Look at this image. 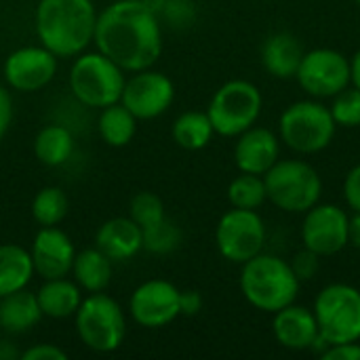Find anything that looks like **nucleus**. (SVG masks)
<instances>
[{"label":"nucleus","mask_w":360,"mask_h":360,"mask_svg":"<svg viewBox=\"0 0 360 360\" xmlns=\"http://www.w3.org/2000/svg\"><path fill=\"white\" fill-rule=\"evenodd\" d=\"M272 333L276 342L293 352H304V350H325L327 344L321 338L316 316L310 308L297 306L295 302L289 304L287 308L278 310L272 314Z\"/></svg>","instance_id":"nucleus-16"},{"label":"nucleus","mask_w":360,"mask_h":360,"mask_svg":"<svg viewBox=\"0 0 360 360\" xmlns=\"http://www.w3.org/2000/svg\"><path fill=\"white\" fill-rule=\"evenodd\" d=\"M348 245H352L354 249H360V213H354L350 217V226H348Z\"/></svg>","instance_id":"nucleus-39"},{"label":"nucleus","mask_w":360,"mask_h":360,"mask_svg":"<svg viewBox=\"0 0 360 360\" xmlns=\"http://www.w3.org/2000/svg\"><path fill=\"white\" fill-rule=\"evenodd\" d=\"M72 150L74 137L61 124H46L34 141V154L46 167H61L72 156Z\"/></svg>","instance_id":"nucleus-25"},{"label":"nucleus","mask_w":360,"mask_h":360,"mask_svg":"<svg viewBox=\"0 0 360 360\" xmlns=\"http://www.w3.org/2000/svg\"><path fill=\"white\" fill-rule=\"evenodd\" d=\"M335 120L329 105L304 99L285 108L278 120L281 141L297 154H316L329 148L335 137Z\"/></svg>","instance_id":"nucleus-5"},{"label":"nucleus","mask_w":360,"mask_h":360,"mask_svg":"<svg viewBox=\"0 0 360 360\" xmlns=\"http://www.w3.org/2000/svg\"><path fill=\"white\" fill-rule=\"evenodd\" d=\"M42 319L36 293L27 289L0 297V327L8 333H25Z\"/></svg>","instance_id":"nucleus-21"},{"label":"nucleus","mask_w":360,"mask_h":360,"mask_svg":"<svg viewBox=\"0 0 360 360\" xmlns=\"http://www.w3.org/2000/svg\"><path fill=\"white\" fill-rule=\"evenodd\" d=\"M304 215H306L302 224L304 249L316 253L319 257H329L348 247L350 215L342 207L316 202Z\"/></svg>","instance_id":"nucleus-12"},{"label":"nucleus","mask_w":360,"mask_h":360,"mask_svg":"<svg viewBox=\"0 0 360 360\" xmlns=\"http://www.w3.org/2000/svg\"><path fill=\"white\" fill-rule=\"evenodd\" d=\"M268 200L285 213H306L323 194L319 171L300 158L276 160L264 175Z\"/></svg>","instance_id":"nucleus-4"},{"label":"nucleus","mask_w":360,"mask_h":360,"mask_svg":"<svg viewBox=\"0 0 360 360\" xmlns=\"http://www.w3.org/2000/svg\"><path fill=\"white\" fill-rule=\"evenodd\" d=\"M11 120H13V99L8 95V91L0 84V139L8 131Z\"/></svg>","instance_id":"nucleus-38"},{"label":"nucleus","mask_w":360,"mask_h":360,"mask_svg":"<svg viewBox=\"0 0 360 360\" xmlns=\"http://www.w3.org/2000/svg\"><path fill=\"white\" fill-rule=\"evenodd\" d=\"M179 245L181 230L167 217L150 228H143V249L150 253H171Z\"/></svg>","instance_id":"nucleus-30"},{"label":"nucleus","mask_w":360,"mask_h":360,"mask_svg":"<svg viewBox=\"0 0 360 360\" xmlns=\"http://www.w3.org/2000/svg\"><path fill=\"white\" fill-rule=\"evenodd\" d=\"M179 310L184 316H196L202 310V295L198 291H179Z\"/></svg>","instance_id":"nucleus-37"},{"label":"nucleus","mask_w":360,"mask_h":360,"mask_svg":"<svg viewBox=\"0 0 360 360\" xmlns=\"http://www.w3.org/2000/svg\"><path fill=\"white\" fill-rule=\"evenodd\" d=\"M129 312L139 327L162 329L181 314L179 289L162 278L146 281L133 291L129 300Z\"/></svg>","instance_id":"nucleus-14"},{"label":"nucleus","mask_w":360,"mask_h":360,"mask_svg":"<svg viewBox=\"0 0 360 360\" xmlns=\"http://www.w3.org/2000/svg\"><path fill=\"white\" fill-rule=\"evenodd\" d=\"M331 116L338 127L356 129L360 127V91L356 86H346L338 95H333V103L329 105Z\"/></svg>","instance_id":"nucleus-31"},{"label":"nucleus","mask_w":360,"mask_h":360,"mask_svg":"<svg viewBox=\"0 0 360 360\" xmlns=\"http://www.w3.org/2000/svg\"><path fill=\"white\" fill-rule=\"evenodd\" d=\"M295 78L310 97H333L350 84V59L335 49L308 51Z\"/></svg>","instance_id":"nucleus-11"},{"label":"nucleus","mask_w":360,"mask_h":360,"mask_svg":"<svg viewBox=\"0 0 360 360\" xmlns=\"http://www.w3.org/2000/svg\"><path fill=\"white\" fill-rule=\"evenodd\" d=\"M95 247L112 262H127L143 249V230L131 217L108 219L95 234Z\"/></svg>","instance_id":"nucleus-19"},{"label":"nucleus","mask_w":360,"mask_h":360,"mask_svg":"<svg viewBox=\"0 0 360 360\" xmlns=\"http://www.w3.org/2000/svg\"><path fill=\"white\" fill-rule=\"evenodd\" d=\"M68 354L55 346V344H38V346H32L27 348L23 354H21V360H65Z\"/></svg>","instance_id":"nucleus-36"},{"label":"nucleus","mask_w":360,"mask_h":360,"mask_svg":"<svg viewBox=\"0 0 360 360\" xmlns=\"http://www.w3.org/2000/svg\"><path fill=\"white\" fill-rule=\"evenodd\" d=\"M175 99V86L171 78L162 72L141 70L124 82L120 103L137 118L150 120L165 114Z\"/></svg>","instance_id":"nucleus-13"},{"label":"nucleus","mask_w":360,"mask_h":360,"mask_svg":"<svg viewBox=\"0 0 360 360\" xmlns=\"http://www.w3.org/2000/svg\"><path fill=\"white\" fill-rule=\"evenodd\" d=\"M302 281L291 268V262H285L276 255L259 253L253 259L243 264L240 270V291L245 300L268 314H274L300 295Z\"/></svg>","instance_id":"nucleus-3"},{"label":"nucleus","mask_w":360,"mask_h":360,"mask_svg":"<svg viewBox=\"0 0 360 360\" xmlns=\"http://www.w3.org/2000/svg\"><path fill=\"white\" fill-rule=\"evenodd\" d=\"M74 319L76 333L89 350L108 354L120 348L127 333V323L122 308L110 295L97 291L82 297Z\"/></svg>","instance_id":"nucleus-9"},{"label":"nucleus","mask_w":360,"mask_h":360,"mask_svg":"<svg viewBox=\"0 0 360 360\" xmlns=\"http://www.w3.org/2000/svg\"><path fill=\"white\" fill-rule=\"evenodd\" d=\"M327 346L360 342V291L346 283L321 289L312 308Z\"/></svg>","instance_id":"nucleus-8"},{"label":"nucleus","mask_w":360,"mask_h":360,"mask_svg":"<svg viewBox=\"0 0 360 360\" xmlns=\"http://www.w3.org/2000/svg\"><path fill=\"white\" fill-rule=\"evenodd\" d=\"M70 211V200L61 188L46 186L32 200V217L40 226H59Z\"/></svg>","instance_id":"nucleus-28"},{"label":"nucleus","mask_w":360,"mask_h":360,"mask_svg":"<svg viewBox=\"0 0 360 360\" xmlns=\"http://www.w3.org/2000/svg\"><path fill=\"white\" fill-rule=\"evenodd\" d=\"M281 158L278 137L266 127H251L236 137L234 162L240 173L266 175L268 169Z\"/></svg>","instance_id":"nucleus-18"},{"label":"nucleus","mask_w":360,"mask_h":360,"mask_svg":"<svg viewBox=\"0 0 360 360\" xmlns=\"http://www.w3.org/2000/svg\"><path fill=\"white\" fill-rule=\"evenodd\" d=\"M124 70L103 53H80L70 70V89L86 108H108L120 101Z\"/></svg>","instance_id":"nucleus-6"},{"label":"nucleus","mask_w":360,"mask_h":360,"mask_svg":"<svg viewBox=\"0 0 360 360\" xmlns=\"http://www.w3.org/2000/svg\"><path fill=\"white\" fill-rule=\"evenodd\" d=\"M304 49L291 32H274L262 44V63L268 74L281 80L295 78Z\"/></svg>","instance_id":"nucleus-20"},{"label":"nucleus","mask_w":360,"mask_h":360,"mask_svg":"<svg viewBox=\"0 0 360 360\" xmlns=\"http://www.w3.org/2000/svg\"><path fill=\"white\" fill-rule=\"evenodd\" d=\"M354 2H356V4H359V6H360V0H354Z\"/></svg>","instance_id":"nucleus-41"},{"label":"nucleus","mask_w":360,"mask_h":360,"mask_svg":"<svg viewBox=\"0 0 360 360\" xmlns=\"http://www.w3.org/2000/svg\"><path fill=\"white\" fill-rule=\"evenodd\" d=\"M97 11L93 0H40L34 15L38 40L55 57H76L93 42Z\"/></svg>","instance_id":"nucleus-2"},{"label":"nucleus","mask_w":360,"mask_h":360,"mask_svg":"<svg viewBox=\"0 0 360 360\" xmlns=\"http://www.w3.org/2000/svg\"><path fill=\"white\" fill-rule=\"evenodd\" d=\"M215 243L224 259L243 266L264 251L266 224L257 211L232 207L215 228Z\"/></svg>","instance_id":"nucleus-10"},{"label":"nucleus","mask_w":360,"mask_h":360,"mask_svg":"<svg viewBox=\"0 0 360 360\" xmlns=\"http://www.w3.org/2000/svg\"><path fill=\"white\" fill-rule=\"evenodd\" d=\"M57 72V57L40 46H21L4 61V80L19 93H34L44 89Z\"/></svg>","instance_id":"nucleus-15"},{"label":"nucleus","mask_w":360,"mask_h":360,"mask_svg":"<svg viewBox=\"0 0 360 360\" xmlns=\"http://www.w3.org/2000/svg\"><path fill=\"white\" fill-rule=\"evenodd\" d=\"M350 84L360 91V49L350 59Z\"/></svg>","instance_id":"nucleus-40"},{"label":"nucleus","mask_w":360,"mask_h":360,"mask_svg":"<svg viewBox=\"0 0 360 360\" xmlns=\"http://www.w3.org/2000/svg\"><path fill=\"white\" fill-rule=\"evenodd\" d=\"M323 360H360V342L331 344L321 352Z\"/></svg>","instance_id":"nucleus-35"},{"label":"nucleus","mask_w":360,"mask_h":360,"mask_svg":"<svg viewBox=\"0 0 360 360\" xmlns=\"http://www.w3.org/2000/svg\"><path fill=\"white\" fill-rule=\"evenodd\" d=\"M34 276L30 251L19 245H0V297L25 289Z\"/></svg>","instance_id":"nucleus-24"},{"label":"nucleus","mask_w":360,"mask_h":360,"mask_svg":"<svg viewBox=\"0 0 360 360\" xmlns=\"http://www.w3.org/2000/svg\"><path fill=\"white\" fill-rule=\"evenodd\" d=\"M101 139L112 148H124L131 143L137 131V118L118 101L101 110L99 122H97Z\"/></svg>","instance_id":"nucleus-26"},{"label":"nucleus","mask_w":360,"mask_h":360,"mask_svg":"<svg viewBox=\"0 0 360 360\" xmlns=\"http://www.w3.org/2000/svg\"><path fill=\"white\" fill-rule=\"evenodd\" d=\"M93 42L124 72H141L162 53V27L146 0H116L97 15Z\"/></svg>","instance_id":"nucleus-1"},{"label":"nucleus","mask_w":360,"mask_h":360,"mask_svg":"<svg viewBox=\"0 0 360 360\" xmlns=\"http://www.w3.org/2000/svg\"><path fill=\"white\" fill-rule=\"evenodd\" d=\"M228 200L236 209H253L257 211L266 200V184L264 175H253V173H240L234 177L228 186Z\"/></svg>","instance_id":"nucleus-29"},{"label":"nucleus","mask_w":360,"mask_h":360,"mask_svg":"<svg viewBox=\"0 0 360 360\" xmlns=\"http://www.w3.org/2000/svg\"><path fill=\"white\" fill-rule=\"evenodd\" d=\"M264 108L262 91L249 80H228L209 101L207 116L221 137H238L251 129Z\"/></svg>","instance_id":"nucleus-7"},{"label":"nucleus","mask_w":360,"mask_h":360,"mask_svg":"<svg viewBox=\"0 0 360 360\" xmlns=\"http://www.w3.org/2000/svg\"><path fill=\"white\" fill-rule=\"evenodd\" d=\"M36 297H38V306L42 310V316H49V319L74 316L80 302H82L80 287L76 283L68 281L65 276L44 281V285L38 289Z\"/></svg>","instance_id":"nucleus-22"},{"label":"nucleus","mask_w":360,"mask_h":360,"mask_svg":"<svg viewBox=\"0 0 360 360\" xmlns=\"http://www.w3.org/2000/svg\"><path fill=\"white\" fill-rule=\"evenodd\" d=\"M319 259H321V257H319L316 253L304 249V251H300V253L293 257L291 268H293V272L297 274L300 281H310V278H314L316 272H319V266H321Z\"/></svg>","instance_id":"nucleus-33"},{"label":"nucleus","mask_w":360,"mask_h":360,"mask_svg":"<svg viewBox=\"0 0 360 360\" xmlns=\"http://www.w3.org/2000/svg\"><path fill=\"white\" fill-rule=\"evenodd\" d=\"M344 200L354 213H360V165L352 167L344 179Z\"/></svg>","instance_id":"nucleus-34"},{"label":"nucleus","mask_w":360,"mask_h":360,"mask_svg":"<svg viewBox=\"0 0 360 360\" xmlns=\"http://www.w3.org/2000/svg\"><path fill=\"white\" fill-rule=\"evenodd\" d=\"M30 255L34 264V274H38L42 281H51L68 276L72 272L76 251L63 230H59L57 226H42L34 236Z\"/></svg>","instance_id":"nucleus-17"},{"label":"nucleus","mask_w":360,"mask_h":360,"mask_svg":"<svg viewBox=\"0 0 360 360\" xmlns=\"http://www.w3.org/2000/svg\"><path fill=\"white\" fill-rule=\"evenodd\" d=\"M129 217L143 230L150 228L158 221H162L165 215V205L154 192H139L133 196L131 207H129Z\"/></svg>","instance_id":"nucleus-32"},{"label":"nucleus","mask_w":360,"mask_h":360,"mask_svg":"<svg viewBox=\"0 0 360 360\" xmlns=\"http://www.w3.org/2000/svg\"><path fill=\"white\" fill-rule=\"evenodd\" d=\"M213 135L215 131L207 112L190 110L177 116V120L173 122V139L184 150H202L209 146Z\"/></svg>","instance_id":"nucleus-27"},{"label":"nucleus","mask_w":360,"mask_h":360,"mask_svg":"<svg viewBox=\"0 0 360 360\" xmlns=\"http://www.w3.org/2000/svg\"><path fill=\"white\" fill-rule=\"evenodd\" d=\"M72 272L80 289L89 293H97L103 291L112 281V259L105 253H101L97 247L84 249L76 253Z\"/></svg>","instance_id":"nucleus-23"}]
</instances>
